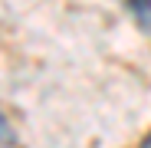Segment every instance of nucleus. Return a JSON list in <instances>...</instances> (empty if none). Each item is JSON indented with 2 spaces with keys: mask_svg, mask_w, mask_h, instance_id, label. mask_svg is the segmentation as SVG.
<instances>
[{
  "mask_svg": "<svg viewBox=\"0 0 151 148\" xmlns=\"http://www.w3.org/2000/svg\"><path fill=\"white\" fill-rule=\"evenodd\" d=\"M125 4H128L135 23H138L145 33H151V0H125Z\"/></svg>",
  "mask_w": 151,
  "mask_h": 148,
  "instance_id": "obj_1",
  "label": "nucleus"
},
{
  "mask_svg": "<svg viewBox=\"0 0 151 148\" xmlns=\"http://www.w3.org/2000/svg\"><path fill=\"white\" fill-rule=\"evenodd\" d=\"M0 145H17L13 129H10V122H7V115H0Z\"/></svg>",
  "mask_w": 151,
  "mask_h": 148,
  "instance_id": "obj_2",
  "label": "nucleus"
},
{
  "mask_svg": "<svg viewBox=\"0 0 151 148\" xmlns=\"http://www.w3.org/2000/svg\"><path fill=\"white\" fill-rule=\"evenodd\" d=\"M138 148H151V132H148V135L141 138V145H138Z\"/></svg>",
  "mask_w": 151,
  "mask_h": 148,
  "instance_id": "obj_3",
  "label": "nucleus"
}]
</instances>
